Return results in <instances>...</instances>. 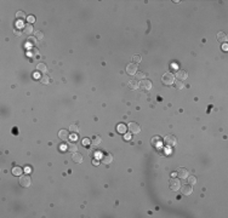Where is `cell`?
<instances>
[{
  "instance_id": "1",
  "label": "cell",
  "mask_w": 228,
  "mask_h": 218,
  "mask_svg": "<svg viewBox=\"0 0 228 218\" xmlns=\"http://www.w3.org/2000/svg\"><path fill=\"white\" fill-rule=\"evenodd\" d=\"M163 84L167 85V86H170V85H172L175 83V75H173L172 73H165L164 75H163Z\"/></svg>"
},
{
  "instance_id": "2",
  "label": "cell",
  "mask_w": 228,
  "mask_h": 218,
  "mask_svg": "<svg viewBox=\"0 0 228 218\" xmlns=\"http://www.w3.org/2000/svg\"><path fill=\"white\" fill-rule=\"evenodd\" d=\"M19 184H21L23 188H29L31 187V184H32L31 177H29L28 175L21 176V177H19Z\"/></svg>"
},
{
  "instance_id": "3",
  "label": "cell",
  "mask_w": 228,
  "mask_h": 218,
  "mask_svg": "<svg viewBox=\"0 0 228 218\" xmlns=\"http://www.w3.org/2000/svg\"><path fill=\"white\" fill-rule=\"evenodd\" d=\"M164 143H165L167 147H173V145H176V143H177V139H176V137H175L173 134H167L166 137L164 138Z\"/></svg>"
},
{
  "instance_id": "4",
  "label": "cell",
  "mask_w": 228,
  "mask_h": 218,
  "mask_svg": "<svg viewBox=\"0 0 228 218\" xmlns=\"http://www.w3.org/2000/svg\"><path fill=\"white\" fill-rule=\"evenodd\" d=\"M180 188H181V181H180L179 178L170 179V189H171V190L176 192V190H179Z\"/></svg>"
},
{
  "instance_id": "5",
  "label": "cell",
  "mask_w": 228,
  "mask_h": 218,
  "mask_svg": "<svg viewBox=\"0 0 228 218\" xmlns=\"http://www.w3.org/2000/svg\"><path fill=\"white\" fill-rule=\"evenodd\" d=\"M181 192H182V194L183 195H186V196H188V195H192V193H193V187H192L191 184H183V185H181Z\"/></svg>"
},
{
  "instance_id": "6",
  "label": "cell",
  "mask_w": 228,
  "mask_h": 218,
  "mask_svg": "<svg viewBox=\"0 0 228 218\" xmlns=\"http://www.w3.org/2000/svg\"><path fill=\"white\" fill-rule=\"evenodd\" d=\"M128 128L130 130V132L136 134V133H140L141 132V126L138 125V124H136V122H130Z\"/></svg>"
},
{
  "instance_id": "7",
  "label": "cell",
  "mask_w": 228,
  "mask_h": 218,
  "mask_svg": "<svg viewBox=\"0 0 228 218\" xmlns=\"http://www.w3.org/2000/svg\"><path fill=\"white\" fill-rule=\"evenodd\" d=\"M152 86H153V85H152V81L148 80V79H143L141 81V84H140V87L144 91H149L152 89Z\"/></svg>"
},
{
  "instance_id": "8",
  "label": "cell",
  "mask_w": 228,
  "mask_h": 218,
  "mask_svg": "<svg viewBox=\"0 0 228 218\" xmlns=\"http://www.w3.org/2000/svg\"><path fill=\"white\" fill-rule=\"evenodd\" d=\"M58 138L61 139V141H68V139L70 138L69 137V131H67L66 128H62L58 131Z\"/></svg>"
},
{
  "instance_id": "9",
  "label": "cell",
  "mask_w": 228,
  "mask_h": 218,
  "mask_svg": "<svg viewBox=\"0 0 228 218\" xmlns=\"http://www.w3.org/2000/svg\"><path fill=\"white\" fill-rule=\"evenodd\" d=\"M126 73H128L129 75H135L136 73H137V66H136L135 63L128 64V67H126Z\"/></svg>"
},
{
  "instance_id": "10",
  "label": "cell",
  "mask_w": 228,
  "mask_h": 218,
  "mask_svg": "<svg viewBox=\"0 0 228 218\" xmlns=\"http://www.w3.org/2000/svg\"><path fill=\"white\" fill-rule=\"evenodd\" d=\"M175 76L177 78V80L185 81L188 75H187V72H186V70H183V69H180V70H177V73H176V75H175Z\"/></svg>"
},
{
  "instance_id": "11",
  "label": "cell",
  "mask_w": 228,
  "mask_h": 218,
  "mask_svg": "<svg viewBox=\"0 0 228 218\" xmlns=\"http://www.w3.org/2000/svg\"><path fill=\"white\" fill-rule=\"evenodd\" d=\"M177 176H179L180 178H182V179H185V178H187L188 177V170L185 169V167H180L179 170H177Z\"/></svg>"
},
{
  "instance_id": "12",
  "label": "cell",
  "mask_w": 228,
  "mask_h": 218,
  "mask_svg": "<svg viewBox=\"0 0 228 218\" xmlns=\"http://www.w3.org/2000/svg\"><path fill=\"white\" fill-rule=\"evenodd\" d=\"M72 160H73L74 162H77V164H80L83 162V155H81L80 153H73V156H72Z\"/></svg>"
},
{
  "instance_id": "13",
  "label": "cell",
  "mask_w": 228,
  "mask_h": 218,
  "mask_svg": "<svg viewBox=\"0 0 228 218\" xmlns=\"http://www.w3.org/2000/svg\"><path fill=\"white\" fill-rule=\"evenodd\" d=\"M128 86H129L131 90H137V89L140 87V84H138V81H137V80H129Z\"/></svg>"
},
{
  "instance_id": "14",
  "label": "cell",
  "mask_w": 228,
  "mask_h": 218,
  "mask_svg": "<svg viewBox=\"0 0 228 218\" xmlns=\"http://www.w3.org/2000/svg\"><path fill=\"white\" fill-rule=\"evenodd\" d=\"M32 32H33V25H32L31 23L24 24V25H23V33H26L27 35H29Z\"/></svg>"
},
{
  "instance_id": "15",
  "label": "cell",
  "mask_w": 228,
  "mask_h": 218,
  "mask_svg": "<svg viewBox=\"0 0 228 218\" xmlns=\"http://www.w3.org/2000/svg\"><path fill=\"white\" fill-rule=\"evenodd\" d=\"M113 161V156H112L111 154H106L105 156L102 157V162L106 164V165H108V164H111Z\"/></svg>"
},
{
  "instance_id": "16",
  "label": "cell",
  "mask_w": 228,
  "mask_h": 218,
  "mask_svg": "<svg viewBox=\"0 0 228 218\" xmlns=\"http://www.w3.org/2000/svg\"><path fill=\"white\" fill-rule=\"evenodd\" d=\"M217 40H218L220 42H226V41H227V35H226V33L220 32V33L217 34Z\"/></svg>"
},
{
  "instance_id": "17",
  "label": "cell",
  "mask_w": 228,
  "mask_h": 218,
  "mask_svg": "<svg viewBox=\"0 0 228 218\" xmlns=\"http://www.w3.org/2000/svg\"><path fill=\"white\" fill-rule=\"evenodd\" d=\"M68 150L70 151V153H77V151H78V145H77V143L70 142L69 145H68Z\"/></svg>"
},
{
  "instance_id": "18",
  "label": "cell",
  "mask_w": 228,
  "mask_h": 218,
  "mask_svg": "<svg viewBox=\"0 0 228 218\" xmlns=\"http://www.w3.org/2000/svg\"><path fill=\"white\" fill-rule=\"evenodd\" d=\"M173 85H175L176 90H182V89L185 87V84H183V81H181V80H176V81L173 83Z\"/></svg>"
},
{
  "instance_id": "19",
  "label": "cell",
  "mask_w": 228,
  "mask_h": 218,
  "mask_svg": "<svg viewBox=\"0 0 228 218\" xmlns=\"http://www.w3.org/2000/svg\"><path fill=\"white\" fill-rule=\"evenodd\" d=\"M22 172H23V170L21 169V167H18V166H16V167H13L12 169V173L15 176H21L22 175Z\"/></svg>"
},
{
  "instance_id": "20",
  "label": "cell",
  "mask_w": 228,
  "mask_h": 218,
  "mask_svg": "<svg viewBox=\"0 0 228 218\" xmlns=\"http://www.w3.org/2000/svg\"><path fill=\"white\" fill-rule=\"evenodd\" d=\"M37 68H38V70H39V72H41V73L47 72V68H46V64H44V63H39Z\"/></svg>"
},
{
  "instance_id": "21",
  "label": "cell",
  "mask_w": 228,
  "mask_h": 218,
  "mask_svg": "<svg viewBox=\"0 0 228 218\" xmlns=\"http://www.w3.org/2000/svg\"><path fill=\"white\" fill-rule=\"evenodd\" d=\"M40 83L44 84V85L49 84V83H50V78L47 76V75H41V76H40Z\"/></svg>"
},
{
  "instance_id": "22",
  "label": "cell",
  "mask_w": 228,
  "mask_h": 218,
  "mask_svg": "<svg viewBox=\"0 0 228 218\" xmlns=\"http://www.w3.org/2000/svg\"><path fill=\"white\" fill-rule=\"evenodd\" d=\"M101 141H102V139H101L99 136H95L92 138V142H91V143H92L93 145H98V144H101Z\"/></svg>"
},
{
  "instance_id": "23",
  "label": "cell",
  "mask_w": 228,
  "mask_h": 218,
  "mask_svg": "<svg viewBox=\"0 0 228 218\" xmlns=\"http://www.w3.org/2000/svg\"><path fill=\"white\" fill-rule=\"evenodd\" d=\"M188 178V184H191V185H194L195 183H197V178L194 177V176H191V177H187Z\"/></svg>"
},
{
  "instance_id": "24",
  "label": "cell",
  "mask_w": 228,
  "mask_h": 218,
  "mask_svg": "<svg viewBox=\"0 0 228 218\" xmlns=\"http://www.w3.org/2000/svg\"><path fill=\"white\" fill-rule=\"evenodd\" d=\"M37 40H41L44 38V34H43V32H40V30H37L35 32V36H34Z\"/></svg>"
},
{
  "instance_id": "25",
  "label": "cell",
  "mask_w": 228,
  "mask_h": 218,
  "mask_svg": "<svg viewBox=\"0 0 228 218\" xmlns=\"http://www.w3.org/2000/svg\"><path fill=\"white\" fill-rule=\"evenodd\" d=\"M118 131H119L120 133H125L126 132V126L123 125V124H120V125L118 126Z\"/></svg>"
},
{
  "instance_id": "26",
  "label": "cell",
  "mask_w": 228,
  "mask_h": 218,
  "mask_svg": "<svg viewBox=\"0 0 228 218\" xmlns=\"http://www.w3.org/2000/svg\"><path fill=\"white\" fill-rule=\"evenodd\" d=\"M16 17L19 18V19H24V18H26V13L23 11H18L17 13H16Z\"/></svg>"
},
{
  "instance_id": "27",
  "label": "cell",
  "mask_w": 228,
  "mask_h": 218,
  "mask_svg": "<svg viewBox=\"0 0 228 218\" xmlns=\"http://www.w3.org/2000/svg\"><path fill=\"white\" fill-rule=\"evenodd\" d=\"M135 75H136V80H137V81H138V80H143L144 76H146L143 73H136Z\"/></svg>"
},
{
  "instance_id": "28",
  "label": "cell",
  "mask_w": 228,
  "mask_h": 218,
  "mask_svg": "<svg viewBox=\"0 0 228 218\" xmlns=\"http://www.w3.org/2000/svg\"><path fill=\"white\" fill-rule=\"evenodd\" d=\"M69 131H70V132H78V131H79V128H78V126H77V125H70V127H69Z\"/></svg>"
},
{
  "instance_id": "29",
  "label": "cell",
  "mask_w": 228,
  "mask_h": 218,
  "mask_svg": "<svg viewBox=\"0 0 228 218\" xmlns=\"http://www.w3.org/2000/svg\"><path fill=\"white\" fill-rule=\"evenodd\" d=\"M132 61L136 62V63H140V62H141V57H140L138 54H135V56H132Z\"/></svg>"
},
{
  "instance_id": "30",
  "label": "cell",
  "mask_w": 228,
  "mask_h": 218,
  "mask_svg": "<svg viewBox=\"0 0 228 218\" xmlns=\"http://www.w3.org/2000/svg\"><path fill=\"white\" fill-rule=\"evenodd\" d=\"M27 21L29 22V23H33V22H35V18H34V16H29V17L27 18Z\"/></svg>"
},
{
  "instance_id": "31",
  "label": "cell",
  "mask_w": 228,
  "mask_h": 218,
  "mask_svg": "<svg viewBox=\"0 0 228 218\" xmlns=\"http://www.w3.org/2000/svg\"><path fill=\"white\" fill-rule=\"evenodd\" d=\"M28 41L31 42V44H37V39H35V38H29Z\"/></svg>"
},
{
  "instance_id": "32",
  "label": "cell",
  "mask_w": 228,
  "mask_h": 218,
  "mask_svg": "<svg viewBox=\"0 0 228 218\" xmlns=\"http://www.w3.org/2000/svg\"><path fill=\"white\" fill-rule=\"evenodd\" d=\"M125 139H126V141H129V139H131V136H130L129 133H126V134H125Z\"/></svg>"
},
{
  "instance_id": "33",
  "label": "cell",
  "mask_w": 228,
  "mask_h": 218,
  "mask_svg": "<svg viewBox=\"0 0 228 218\" xmlns=\"http://www.w3.org/2000/svg\"><path fill=\"white\" fill-rule=\"evenodd\" d=\"M89 143H90V141H89V139H84V141H83V144H84V145L89 144Z\"/></svg>"
},
{
  "instance_id": "34",
  "label": "cell",
  "mask_w": 228,
  "mask_h": 218,
  "mask_svg": "<svg viewBox=\"0 0 228 218\" xmlns=\"http://www.w3.org/2000/svg\"><path fill=\"white\" fill-rule=\"evenodd\" d=\"M13 33H15V35H17V36L21 35V32H19V30H15Z\"/></svg>"
},
{
  "instance_id": "35",
  "label": "cell",
  "mask_w": 228,
  "mask_h": 218,
  "mask_svg": "<svg viewBox=\"0 0 228 218\" xmlns=\"http://www.w3.org/2000/svg\"><path fill=\"white\" fill-rule=\"evenodd\" d=\"M92 164H93V165H98L99 162H98V161H97V160H93V161H92Z\"/></svg>"
},
{
  "instance_id": "36",
  "label": "cell",
  "mask_w": 228,
  "mask_h": 218,
  "mask_svg": "<svg viewBox=\"0 0 228 218\" xmlns=\"http://www.w3.org/2000/svg\"><path fill=\"white\" fill-rule=\"evenodd\" d=\"M77 138H78L77 136H73V137H72V139H73V141H77Z\"/></svg>"
}]
</instances>
